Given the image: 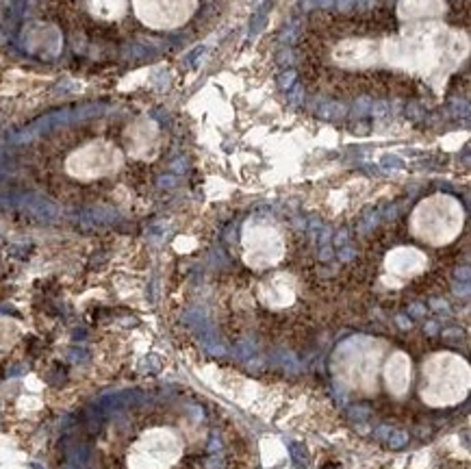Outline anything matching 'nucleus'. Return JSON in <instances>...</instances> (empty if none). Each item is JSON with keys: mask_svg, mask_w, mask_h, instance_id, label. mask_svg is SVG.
Here are the masks:
<instances>
[{"mask_svg": "<svg viewBox=\"0 0 471 469\" xmlns=\"http://www.w3.org/2000/svg\"><path fill=\"white\" fill-rule=\"evenodd\" d=\"M467 59V11L447 0H400L396 11H322L300 39L304 79L332 98L439 100Z\"/></svg>", "mask_w": 471, "mask_h": 469, "instance_id": "1", "label": "nucleus"}, {"mask_svg": "<svg viewBox=\"0 0 471 469\" xmlns=\"http://www.w3.org/2000/svg\"><path fill=\"white\" fill-rule=\"evenodd\" d=\"M206 0H44L41 16L76 48L163 46L187 31H200Z\"/></svg>", "mask_w": 471, "mask_h": 469, "instance_id": "2", "label": "nucleus"}, {"mask_svg": "<svg viewBox=\"0 0 471 469\" xmlns=\"http://www.w3.org/2000/svg\"><path fill=\"white\" fill-rule=\"evenodd\" d=\"M124 133H113V126L102 122V130H89L72 137L70 157L65 161L67 174L78 183L117 176L126 168V152L122 148Z\"/></svg>", "mask_w": 471, "mask_h": 469, "instance_id": "3", "label": "nucleus"}]
</instances>
